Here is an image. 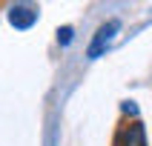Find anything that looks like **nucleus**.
<instances>
[{
  "label": "nucleus",
  "mask_w": 152,
  "mask_h": 146,
  "mask_svg": "<svg viewBox=\"0 0 152 146\" xmlns=\"http://www.w3.org/2000/svg\"><path fill=\"white\" fill-rule=\"evenodd\" d=\"M118 32H121V20H106V23L95 32L92 43H89V49H86V57H89V60L101 57L103 52L109 49V43L115 40V34H118Z\"/></svg>",
  "instance_id": "obj_1"
},
{
  "label": "nucleus",
  "mask_w": 152,
  "mask_h": 146,
  "mask_svg": "<svg viewBox=\"0 0 152 146\" xmlns=\"http://www.w3.org/2000/svg\"><path fill=\"white\" fill-rule=\"evenodd\" d=\"M9 23L15 29H32L37 23V9L34 6H26V3H15L9 9Z\"/></svg>",
  "instance_id": "obj_2"
},
{
  "label": "nucleus",
  "mask_w": 152,
  "mask_h": 146,
  "mask_svg": "<svg viewBox=\"0 0 152 146\" xmlns=\"http://www.w3.org/2000/svg\"><path fill=\"white\" fill-rule=\"evenodd\" d=\"M118 146H146V132H144V123H129L118 137Z\"/></svg>",
  "instance_id": "obj_3"
},
{
  "label": "nucleus",
  "mask_w": 152,
  "mask_h": 146,
  "mask_svg": "<svg viewBox=\"0 0 152 146\" xmlns=\"http://www.w3.org/2000/svg\"><path fill=\"white\" fill-rule=\"evenodd\" d=\"M58 43L60 46H69L72 43V26H60L58 29Z\"/></svg>",
  "instance_id": "obj_4"
},
{
  "label": "nucleus",
  "mask_w": 152,
  "mask_h": 146,
  "mask_svg": "<svg viewBox=\"0 0 152 146\" xmlns=\"http://www.w3.org/2000/svg\"><path fill=\"white\" fill-rule=\"evenodd\" d=\"M124 112H126V115H138V106L132 100H126V103H124Z\"/></svg>",
  "instance_id": "obj_5"
}]
</instances>
